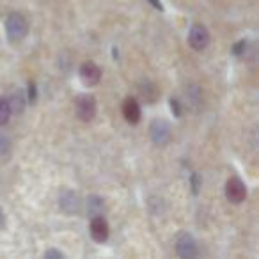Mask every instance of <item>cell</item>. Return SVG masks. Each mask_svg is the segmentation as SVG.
<instances>
[{"label": "cell", "instance_id": "6da1fadb", "mask_svg": "<svg viewBox=\"0 0 259 259\" xmlns=\"http://www.w3.org/2000/svg\"><path fill=\"white\" fill-rule=\"evenodd\" d=\"M6 30H8V37L13 43H18L29 32V23H27L25 16L20 13H11L6 20Z\"/></svg>", "mask_w": 259, "mask_h": 259}, {"label": "cell", "instance_id": "7a4b0ae2", "mask_svg": "<svg viewBox=\"0 0 259 259\" xmlns=\"http://www.w3.org/2000/svg\"><path fill=\"white\" fill-rule=\"evenodd\" d=\"M75 108L76 115H78L82 121H93L94 115H96V100L91 94H80L75 100Z\"/></svg>", "mask_w": 259, "mask_h": 259}, {"label": "cell", "instance_id": "3957f363", "mask_svg": "<svg viewBox=\"0 0 259 259\" xmlns=\"http://www.w3.org/2000/svg\"><path fill=\"white\" fill-rule=\"evenodd\" d=\"M149 135H151L155 144H158V146L169 144L170 137H172V134H170V124L167 121H163V119H155V121L151 122V126H149Z\"/></svg>", "mask_w": 259, "mask_h": 259}, {"label": "cell", "instance_id": "277c9868", "mask_svg": "<svg viewBox=\"0 0 259 259\" xmlns=\"http://www.w3.org/2000/svg\"><path fill=\"white\" fill-rule=\"evenodd\" d=\"M226 197L229 202L233 204H241L247 197V188H245V183L240 180V178H231L226 183Z\"/></svg>", "mask_w": 259, "mask_h": 259}, {"label": "cell", "instance_id": "5b68a950", "mask_svg": "<svg viewBox=\"0 0 259 259\" xmlns=\"http://www.w3.org/2000/svg\"><path fill=\"white\" fill-rule=\"evenodd\" d=\"M188 45H190V47L194 48V50H197V52L204 50V48L209 45L208 29H206L204 25H201V23H195V25H192L190 32H188Z\"/></svg>", "mask_w": 259, "mask_h": 259}, {"label": "cell", "instance_id": "8992f818", "mask_svg": "<svg viewBox=\"0 0 259 259\" xmlns=\"http://www.w3.org/2000/svg\"><path fill=\"white\" fill-rule=\"evenodd\" d=\"M80 78L85 85H96L101 78V69L93 61H87L80 66Z\"/></svg>", "mask_w": 259, "mask_h": 259}, {"label": "cell", "instance_id": "52a82bcc", "mask_svg": "<svg viewBox=\"0 0 259 259\" xmlns=\"http://www.w3.org/2000/svg\"><path fill=\"white\" fill-rule=\"evenodd\" d=\"M176 250H178V254H180L181 257L190 259V257H195V254H197V245H195V240L190 236V234L185 233V234H181V236L178 238Z\"/></svg>", "mask_w": 259, "mask_h": 259}, {"label": "cell", "instance_id": "ba28073f", "mask_svg": "<svg viewBox=\"0 0 259 259\" xmlns=\"http://www.w3.org/2000/svg\"><path fill=\"white\" fill-rule=\"evenodd\" d=\"M91 236H93V240L98 241V243H103V241H107V238H108V224H107V220H105L103 217L96 215L93 220H91Z\"/></svg>", "mask_w": 259, "mask_h": 259}, {"label": "cell", "instance_id": "9c48e42d", "mask_svg": "<svg viewBox=\"0 0 259 259\" xmlns=\"http://www.w3.org/2000/svg\"><path fill=\"white\" fill-rule=\"evenodd\" d=\"M122 115L130 124H137L141 121V105L134 98H126L122 103Z\"/></svg>", "mask_w": 259, "mask_h": 259}, {"label": "cell", "instance_id": "30bf717a", "mask_svg": "<svg viewBox=\"0 0 259 259\" xmlns=\"http://www.w3.org/2000/svg\"><path fill=\"white\" fill-rule=\"evenodd\" d=\"M139 94H141L142 100H146L148 103H155L158 100V89H156L155 83H151L149 80H142L141 85H139Z\"/></svg>", "mask_w": 259, "mask_h": 259}, {"label": "cell", "instance_id": "8fae6325", "mask_svg": "<svg viewBox=\"0 0 259 259\" xmlns=\"http://www.w3.org/2000/svg\"><path fill=\"white\" fill-rule=\"evenodd\" d=\"M9 117H11V103L6 98H0V126L8 124Z\"/></svg>", "mask_w": 259, "mask_h": 259}, {"label": "cell", "instance_id": "7c38bea8", "mask_svg": "<svg viewBox=\"0 0 259 259\" xmlns=\"http://www.w3.org/2000/svg\"><path fill=\"white\" fill-rule=\"evenodd\" d=\"M9 149H11V142L6 135L0 134V158H6L9 155Z\"/></svg>", "mask_w": 259, "mask_h": 259}, {"label": "cell", "instance_id": "4fadbf2b", "mask_svg": "<svg viewBox=\"0 0 259 259\" xmlns=\"http://www.w3.org/2000/svg\"><path fill=\"white\" fill-rule=\"evenodd\" d=\"M245 48H247V43H245V41H240V43H236V45H234V48H233V54L240 55L241 52L245 50Z\"/></svg>", "mask_w": 259, "mask_h": 259}, {"label": "cell", "instance_id": "5bb4252c", "mask_svg": "<svg viewBox=\"0 0 259 259\" xmlns=\"http://www.w3.org/2000/svg\"><path fill=\"white\" fill-rule=\"evenodd\" d=\"M45 257H62V254L57 250H48L47 254H45Z\"/></svg>", "mask_w": 259, "mask_h": 259}, {"label": "cell", "instance_id": "9a60e30c", "mask_svg": "<svg viewBox=\"0 0 259 259\" xmlns=\"http://www.w3.org/2000/svg\"><path fill=\"white\" fill-rule=\"evenodd\" d=\"M149 2H151V6L155 9H160V11L163 9V6H162V2H160V0H149Z\"/></svg>", "mask_w": 259, "mask_h": 259}, {"label": "cell", "instance_id": "2e32d148", "mask_svg": "<svg viewBox=\"0 0 259 259\" xmlns=\"http://www.w3.org/2000/svg\"><path fill=\"white\" fill-rule=\"evenodd\" d=\"M170 108H172V112H176V115H180V107H178V101L170 100Z\"/></svg>", "mask_w": 259, "mask_h": 259}, {"label": "cell", "instance_id": "e0dca14e", "mask_svg": "<svg viewBox=\"0 0 259 259\" xmlns=\"http://www.w3.org/2000/svg\"><path fill=\"white\" fill-rule=\"evenodd\" d=\"M4 224H6L4 213H2V209H0V229H2V227H4Z\"/></svg>", "mask_w": 259, "mask_h": 259}]
</instances>
